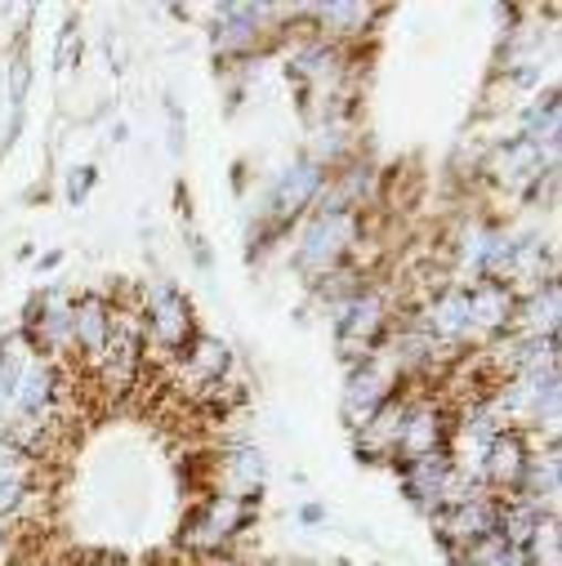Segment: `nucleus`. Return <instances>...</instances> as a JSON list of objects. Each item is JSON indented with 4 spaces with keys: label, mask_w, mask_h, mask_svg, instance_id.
I'll return each mask as SVG.
<instances>
[{
    "label": "nucleus",
    "mask_w": 562,
    "mask_h": 566,
    "mask_svg": "<svg viewBox=\"0 0 562 566\" xmlns=\"http://www.w3.org/2000/svg\"><path fill=\"white\" fill-rule=\"evenodd\" d=\"M518 291L500 286V281H473L469 291V317H473V339H496L513 326Z\"/></svg>",
    "instance_id": "12"
},
{
    "label": "nucleus",
    "mask_w": 562,
    "mask_h": 566,
    "mask_svg": "<svg viewBox=\"0 0 562 566\" xmlns=\"http://www.w3.org/2000/svg\"><path fill=\"white\" fill-rule=\"evenodd\" d=\"M558 491H562V464H558V442L549 447V451H531V460H527V469H522V482H518V491L513 495H522V500H531V504H544V509H553L558 504Z\"/></svg>",
    "instance_id": "18"
},
{
    "label": "nucleus",
    "mask_w": 562,
    "mask_h": 566,
    "mask_svg": "<svg viewBox=\"0 0 562 566\" xmlns=\"http://www.w3.org/2000/svg\"><path fill=\"white\" fill-rule=\"evenodd\" d=\"M28 63H14V85H10V98H14V107L23 103V94H28Z\"/></svg>",
    "instance_id": "22"
},
{
    "label": "nucleus",
    "mask_w": 562,
    "mask_h": 566,
    "mask_svg": "<svg viewBox=\"0 0 562 566\" xmlns=\"http://www.w3.org/2000/svg\"><path fill=\"white\" fill-rule=\"evenodd\" d=\"M72 304L76 300H67V295L45 300V322H41V335H37L41 348H72Z\"/></svg>",
    "instance_id": "20"
},
{
    "label": "nucleus",
    "mask_w": 562,
    "mask_h": 566,
    "mask_svg": "<svg viewBox=\"0 0 562 566\" xmlns=\"http://www.w3.org/2000/svg\"><path fill=\"white\" fill-rule=\"evenodd\" d=\"M112 326H116V308L98 295H85L72 304V348L81 353V361L94 370L112 344Z\"/></svg>",
    "instance_id": "11"
},
{
    "label": "nucleus",
    "mask_w": 562,
    "mask_h": 566,
    "mask_svg": "<svg viewBox=\"0 0 562 566\" xmlns=\"http://www.w3.org/2000/svg\"><path fill=\"white\" fill-rule=\"evenodd\" d=\"M447 478H451V460H447V451H438V455H425V460H410V464H402V486H406L410 504H419L425 513H438Z\"/></svg>",
    "instance_id": "16"
},
{
    "label": "nucleus",
    "mask_w": 562,
    "mask_h": 566,
    "mask_svg": "<svg viewBox=\"0 0 562 566\" xmlns=\"http://www.w3.org/2000/svg\"><path fill=\"white\" fill-rule=\"evenodd\" d=\"M250 517H254V509H250L246 500L210 495V500H201V504L188 513L179 544H184L188 553H223V548L241 535V526H246Z\"/></svg>",
    "instance_id": "3"
},
{
    "label": "nucleus",
    "mask_w": 562,
    "mask_h": 566,
    "mask_svg": "<svg viewBox=\"0 0 562 566\" xmlns=\"http://www.w3.org/2000/svg\"><path fill=\"white\" fill-rule=\"evenodd\" d=\"M322 188H326V166H318L313 157H309V161H295L291 170H281V179L272 184L263 214H268L272 223H291L304 206H313V201L322 197Z\"/></svg>",
    "instance_id": "8"
},
{
    "label": "nucleus",
    "mask_w": 562,
    "mask_h": 566,
    "mask_svg": "<svg viewBox=\"0 0 562 566\" xmlns=\"http://www.w3.org/2000/svg\"><path fill=\"white\" fill-rule=\"evenodd\" d=\"M10 557H14V526L0 522V566H10Z\"/></svg>",
    "instance_id": "23"
},
{
    "label": "nucleus",
    "mask_w": 562,
    "mask_h": 566,
    "mask_svg": "<svg viewBox=\"0 0 562 566\" xmlns=\"http://www.w3.org/2000/svg\"><path fill=\"white\" fill-rule=\"evenodd\" d=\"M179 361H184V375H188L192 384H223V375H228V366H232V353H228L219 339L197 335V339L179 353Z\"/></svg>",
    "instance_id": "19"
},
{
    "label": "nucleus",
    "mask_w": 562,
    "mask_h": 566,
    "mask_svg": "<svg viewBox=\"0 0 562 566\" xmlns=\"http://www.w3.org/2000/svg\"><path fill=\"white\" fill-rule=\"evenodd\" d=\"M300 517H304V522H322V509H318V504H309Z\"/></svg>",
    "instance_id": "26"
},
{
    "label": "nucleus",
    "mask_w": 562,
    "mask_h": 566,
    "mask_svg": "<svg viewBox=\"0 0 562 566\" xmlns=\"http://www.w3.org/2000/svg\"><path fill=\"white\" fill-rule=\"evenodd\" d=\"M272 10H254V6H223L215 19V54L237 59L250 54L263 41V23Z\"/></svg>",
    "instance_id": "14"
},
{
    "label": "nucleus",
    "mask_w": 562,
    "mask_h": 566,
    "mask_svg": "<svg viewBox=\"0 0 562 566\" xmlns=\"http://www.w3.org/2000/svg\"><path fill=\"white\" fill-rule=\"evenodd\" d=\"M419 331H425L443 353H456L473 339V317H469V291H443L434 304H425V313H419L415 322Z\"/></svg>",
    "instance_id": "9"
},
{
    "label": "nucleus",
    "mask_w": 562,
    "mask_h": 566,
    "mask_svg": "<svg viewBox=\"0 0 562 566\" xmlns=\"http://www.w3.org/2000/svg\"><path fill=\"white\" fill-rule=\"evenodd\" d=\"M144 339L157 344L162 353L179 357L192 339H197V322H192V304L184 291H175L170 281H153L148 300H144Z\"/></svg>",
    "instance_id": "2"
},
{
    "label": "nucleus",
    "mask_w": 562,
    "mask_h": 566,
    "mask_svg": "<svg viewBox=\"0 0 562 566\" xmlns=\"http://www.w3.org/2000/svg\"><path fill=\"white\" fill-rule=\"evenodd\" d=\"M379 10H371V6H322V10H313V19L331 32V36H357V32H366V23L375 19Z\"/></svg>",
    "instance_id": "21"
},
{
    "label": "nucleus",
    "mask_w": 562,
    "mask_h": 566,
    "mask_svg": "<svg viewBox=\"0 0 562 566\" xmlns=\"http://www.w3.org/2000/svg\"><path fill=\"white\" fill-rule=\"evenodd\" d=\"M81 566H116L112 557H94V562H81Z\"/></svg>",
    "instance_id": "27"
},
{
    "label": "nucleus",
    "mask_w": 562,
    "mask_h": 566,
    "mask_svg": "<svg viewBox=\"0 0 562 566\" xmlns=\"http://www.w3.org/2000/svg\"><path fill=\"white\" fill-rule=\"evenodd\" d=\"M94 375H98V384H103L107 397H125L138 384V375H144V326L116 313L112 344H107L103 361L94 366Z\"/></svg>",
    "instance_id": "6"
},
{
    "label": "nucleus",
    "mask_w": 562,
    "mask_h": 566,
    "mask_svg": "<svg viewBox=\"0 0 562 566\" xmlns=\"http://www.w3.org/2000/svg\"><path fill=\"white\" fill-rule=\"evenodd\" d=\"M72 59H76V28H67V32H63V45H59V67H72Z\"/></svg>",
    "instance_id": "24"
},
{
    "label": "nucleus",
    "mask_w": 562,
    "mask_h": 566,
    "mask_svg": "<svg viewBox=\"0 0 562 566\" xmlns=\"http://www.w3.org/2000/svg\"><path fill=\"white\" fill-rule=\"evenodd\" d=\"M527 460H531V442H527L522 429L496 433V442H491V451H487V464H482V486H496V491L513 495L518 482H522Z\"/></svg>",
    "instance_id": "13"
},
{
    "label": "nucleus",
    "mask_w": 562,
    "mask_h": 566,
    "mask_svg": "<svg viewBox=\"0 0 562 566\" xmlns=\"http://www.w3.org/2000/svg\"><path fill=\"white\" fill-rule=\"evenodd\" d=\"M447 433H451L447 410L434 397H415V401H406V419H402V438H397L393 460L410 464V460L438 455V451H447Z\"/></svg>",
    "instance_id": "7"
},
{
    "label": "nucleus",
    "mask_w": 562,
    "mask_h": 566,
    "mask_svg": "<svg viewBox=\"0 0 562 566\" xmlns=\"http://www.w3.org/2000/svg\"><path fill=\"white\" fill-rule=\"evenodd\" d=\"M397 392V366L388 353H371L366 361H357L348 370V384H344V419L353 423V429H362V423Z\"/></svg>",
    "instance_id": "5"
},
{
    "label": "nucleus",
    "mask_w": 562,
    "mask_h": 566,
    "mask_svg": "<svg viewBox=\"0 0 562 566\" xmlns=\"http://www.w3.org/2000/svg\"><path fill=\"white\" fill-rule=\"evenodd\" d=\"M384 326H388V300H384L379 291H357L353 300H344L340 322H335V335H340L344 357H348L353 366L366 361V357L375 353Z\"/></svg>",
    "instance_id": "4"
},
{
    "label": "nucleus",
    "mask_w": 562,
    "mask_h": 566,
    "mask_svg": "<svg viewBox=\"0 0 562 566\" xmlns=\"http://www.w3.org/2000/svg\"><path fill=\"white\" fill-rule=\"evenodd\" d=\"M496 509H500V500H491L487 491H478L473 500H460L451 509H438L434 513V526H438V535H443L447 548H465V544H473V539H482V535L496 531Z\"/></svg>",
    "instance_id": "10"
},
{
    "label": "nucleus",
    "mask_w": 562,
    "mask_h": 566,
    "mask_svg": "<svg viewBox=\"0 0 562 566\" xmlns=\"http://www.w3.org/2000/svg\"><path fill=\"white\" fill-rule=\"evenodd\" d=\"M90 184H94V175H90V170H85V175H76V179H72V188H67V197L81 206V197L90 192Z\"/></svg>",
    "instance_id": "25"
},
{
    "label": "nucleus",
    "mask_w": 562,
    "mask_h": 566,
    "mask_svg": "<svg viewBox=\"0 0 562 566\" xmlns=\"http://www.w3.org/2000/svg\"><path fill=\"white\" fill-rule=\"evenodd\" d=\"M263 491V455L254 447H237V451H223L219 455V491L215 495H228V500H254Z\"/></svg>",
    "instance_id": "15"
},
{
    "label": "nucleus",
    "mask_w": 562,
    "mask_h": 566,
    "mask_svg": "<svg viewBox=\"0 0 562 566\" xmlns=\"http://www.w3.org/2000/svg\"><path fill=\"white\" fill-rule=\"evenodd\" d=\"M509 331H518V339H558V281H544L531 300H518Z\"/></svg>",
    "instance_id": "17"
},
{
    "label": "nucleus",
    "mask_w": 562,
    "mask_h": 566,
    "mask_svg": "<svg viewBox=\"0 0 562 566\" xmlns=\"http://www.w3.org/2000/svg\"><path fill=\"white\" fill-rule=\"evenodd\" d=\"M362 241V210H340V214H318L295 250V268L309 281H326L331 272L344 268V254Z\"/></svg>",
    "instance_id": "1"
}]
</instances>
